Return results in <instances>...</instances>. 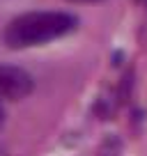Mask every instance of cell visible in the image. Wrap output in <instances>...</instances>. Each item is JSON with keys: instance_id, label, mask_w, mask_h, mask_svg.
I'll return each instance as SVG.
<instances>
[{"instance_id": "6da1fadb", "label": "cell", "mask_w": 147, "mask_h": 156, "mask_svg": "<svg viewBox=\"0 0 147 156\" xmlns=\"http://www.w3.org/2000/svg\"><path fill=\"white\" fill-rule=\"evenodd\" d=\"M76 25H78L76 16L67 12H28L7 23L2 37L9 48H28L64 37Z\"/></svg>"}, {"instance_id": "7a4b0ae2", "label": "cell", "mask_w": 147, "mask_h": 156, "mask_svg": "<svg viewBox=\"0 0 147 156\" xmlns=\"http://www.w3.org/2000/svg\"><path fill=\"white\" fill-rule=\"evenodd\" d=\"M32 76L14 64H0V97L2 99H23L32 92Z\"/></svg>"}, {"instance_id": "3957f363", "label": "cell", "mask_w": 147, "mask_h": 156, "mask_svg": "<svg viewBox=\"0 0 147 156\" xmlns=\"http://www.w3.org/2000/svg\"><path fill=\"white\" fill-rule=\"evenodd\" d=\"M69 2H101V0H69Z\"/></svg>"}, {"instance_id": "277c9868", "label": "cell", "mask_w": 147, "mask_h": 156, "mask_svg": "<svg viewBox=\"0 0 147 156\" xmlns=\"http://www.w3.org/2000/svg\"><path fill=\"white\" fill-rule=\"evenodd\" d=\"M0 117H2V108H0Z\"/></svg>"}]
</instances>
